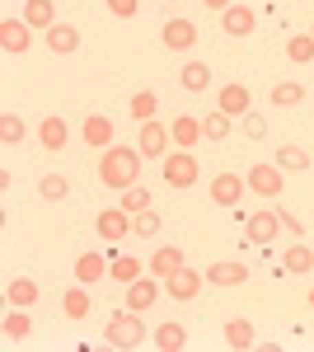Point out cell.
I'll list each match as a JSON object with an SVG mask.
<instances>
[{"label": "cell", "mask_w": 314, "mask_h": 352, "mask_svg": "<svg viewBox=\"0 0 314 352\" xmlns=\"http://www.w3.org/2000/svg\"><path fill=\"white\" fill-rule=\"evenodd\" d=\"M104 338H108V348H141L146 343V324H141V310H117L113 320L104 324Z\"/></svg>", "instance_id": "3957f363"}, {"label": "cell", "mask_w": 314, "mask_h": 352, "mask_svg": "<svg viewBox=\"0 0 314 352\" xmlns=\"http://www.w3.org/2000/svg\"><path fill=\"white\" fill-rule=\"evenodd\" d=\"M122 212H131V217H141V212H150V188H141V184H131V188H122V202H117Z\"/></svg>", "instance_id": "d6a6232c"}, {"label": "cell", "mask_w": 314, "mask_h": 352, "mask_svg": "<svg viewBox=\"0 0 314 352\" xmlns=\"http://www.w3.org/2000/svg\"><path fill=\"white\" fill-rule=\"evenodd\" d=\"M174 268H183V249H179V244H159L155 254H150V263H146V272L159 277V282H164Z\"/></svg>", "instance_id": "ac0fdd59"}, {"label": "cell", "mask_w": 314, "mask_h": 352, "mask_svg": "<svg viewBox=\"0 0 314 352\" xmlns=\"http://www.w3.org/2000/svg\"><path fill=\"white\" fill-rule=\"evenodd\" d=\"M267 99H272V109H295V104L305 99V89H300L295 80H282V85H272V94H267Z\"/></svg>", "instance_id": "1f68e13d"}, {"label": "cell", "mask_w": 314, "mask_h": 352, "mask_svg": "<svg viewBox=\"0 0 314 352\" xmlns=\"http://www.w3.org/2000/svg\"><path fill=\"white\" fill-rule=\"evenodd\" d=\"M43 43L52 47V56H71L80 47V28L76 24H52L47 33H43Z\"/></svg>", "instance_id": "d6986e66"}, {"label": "cell", "mask_w": 314, "mask_h": 352, "mask_svg": "<svg viewBox=\"0 0 314 352\" xmlns=\"http://www.w3.org/2000/svg\"><path fill=\"white\" fill-rule=\"evenodd\" d=\"M230 122H235V118H230V113H207V118H202V136H207V141H225V136H230Z\"/></svg>", "instance_id": "836d02e7"}, {"label": "cell", "mask_w": 314, "mask_h": 352, "mask_svg": "<svg viewBox=\"0 0 314 352\" xmlns=\"http://www.w3.org/2000/svg\"><path fill=\"white\" fill-rule=\"evenodd\" d=\"M202 277H207V287H239V282H249V263H239V258H221V263H211Z\"/></svg>", "instance_id": "5bb4252c"}, {"label": "cell", "mask_w": 314, "mask_h": 352, "mask_svg": "<svg viewBox=\"0 0 314 352\" xmlns=\"http://www.w3.org/2000/svg\"><path fill=\"white\" fill-rule=\"evenodd\" d=\"M5 300H10V305H33V300H38V282H33V277H14V282H10V287H5Z\"/></svg>", "instance_id": "f1b7e54d"}, {"label": "cell", "mask_w": 314, "mask_h": 352, "mask_svg": "<svg viewBox=\"0 0 314 352\" xmlns=\"http://www.w3.org/2000/svg\"><path fill=\"white\" fill-rule=\"evenodd\" d=\"M287 61H295V66L314 61V38H310V33H300V38H287Z\"/></svg>", "instance_id": "d590c367"}, {"label": "cell", "mask_w": 314, "mask_h": 352, "mask_svg": "<svg viewBox=\"0 0 314 352\" xmlns=\"http://www.w3.org/2000/svg\"><path fill=\"white\" fill-rule=\"evenodd\" d=\"M272 164H282L287 174H305V169H310V151H300V146H282Z\"/></svg>", "instance_id": "f546056e"}, {"label": "cell", "mask_w": 314, "mask_h": 352, "mask_svg": "<svg viewBox=\"0 0 314 352\" xmlns=\"http://www.w3.org/2000/svg\"><path fill=\"white\" fill-rule=\"evenodd\" d=\"M169 132H174V146L192 151V146L202 141V118H192V113H179V118L169 122Z\"/></svg>", "instance_id": "ffe728a7"}, {"label": "cell", "mask_w": 314, "mask_h": 352, "mask_svg": "<svg viewBox=\"0 0 314 352\" xmlns=\"http://www.w3.org/2000/svg\"><path fill=\"white\" fill-rule=\"evenodd\" d=\"M254 24H258V14H254L244 0H235L230 10H221V28H225L230 38H249V33H254Z\"/></svg>", "instance_id": "9a60e30c"}, {"label": "cell", "mask_w": 314, "mask_h": 352, "mask_svg": "<svg viewBox=\"0 0 314 352\" xmlns=\"http://www.w3.org/2000/svg\"><path fill=\"white\" fill-rule=\"evenodd\" d=\"M159 43H164L169 52H192V43H197V24H192V19H164Z\"/></svg>", "instance_id": "30bf717a"}, {"label": "cell", "mask_w": 314, "mask_h": 352, "mask_svg": "<svg viewBox=\"0 0 314 352\" xmlns=\"http://www.w3.org/2000/svg\"><path fill=\"white\" fill-rule=\"evenodd\" d=\"M179 85H183L188 94H202V89L211 85V66L207 61H188L183 71H179Z\"/></svg>", "instance_id": "484cf974"}, {"label": "cell", "mask_w": 314, "mask_h": 352, "mask_svg": "<svg viewBox=\"0 0 314 352\" xmlns=\"http://www.w3.org/2000/svg\"><path fill=\"white\" fill-rule=\"evenodd\" d=\"M202 282H207V277H202L197 268H188V263H183V268H174L169 277H164V292H169V300H197Z\"/></svg>", "instance_id": "52a82bcc"}, {"label": "cell", "mask_w": 314, "mask_h": 352, "mask_svg": "<svg viewBox=\"0 0 314 352\" xmlns=\"http://www.w3.org/2000/svg\"><path fill=\"white\" fill-rule=\"evenodd\" d=\"M310 38H314V24H310Z\"/></svg>", "instance_id": "f6af8a7d"}, {"label": "cell", "mask_w": 314, "mask_h": 352, "mask_svg": "<svg viewBox=\"0 0 314 352\" xmlns=\"http://www.w3.org/2000/svg\"><path fill=\"white\" fill-rule=\"evenodd\" d=\"M131 230H136L141 240H155V235H159V217H155V212H141V217L131 221Z\"/></svg>", "instance_id": "f35d334b"}, {"label": "cell", "mask_w": 314, "mask_h": 352, "mask_svg": "<svg viewBox=\"0 0 314 352\" xmlns=\"http://www.w3.org/2000/svg\"><path fill=\"white\" fill-rule=\"evenodd\" d=\"M38 192H43L47 202H61V197L71 192V184H66L61 174H43V184H38Z\"/></svg>", "instance_id": "74e56055"}, {"label": "cell", "mask_w": 314, "mask_h": 352, "mask_svg": "<svg viewBox=\"0 0 314 352\" xmlns=\"http://www.w3.org/2000/svg\"><path fill=\"white\" fill-rule=\"evenodd\" d=\"M282 268L295 272V277H300V272H310V268H314V249H305V244H291L287 254H282Z\"/></svg>", "instance_id": "4dcf8cb0"}, {"label": "cell", "mask_w": 314, "mask_h": 352, "mask_svg": "<svg viewBox=\"0 0 314 352\" xmlns=\"http://www.w3.org/2000/svg\"><path fill=\"white\" fill-rule=\"evenodd\" d=\"M80 136H85L89 151H108V146H113V118H108V113H89V118L80 122Z\"/></svg>", "instance_id": "4fadbf2b"}, {"label": "cell", "mask_w": 314, "mask_h": 352, "mask_svg": "<svg viewBox=\"0 0 314 352\" xmlns=\"http://www.w3.org/2000/svg\"><path fill=\"white\" fill-rule=\"evenodd\" d=\"M277 230H282V217L277 212H249L244 217V240L249 244H272Z\"/></svg>", "instance_id": "9c48e42d"}, {"label": "cell", "mask_w": 314, "mask_h": 352, "mask_svg": "<svg viewBox=\"0 0 314 352\" xmlns=\"http://www.w3.org/2000/svg\"><path fill=\"white\" fill-rule=\"evenodd\" d=\"M225 343H230L235 352H249L254 343H258V333H254L249 320H225Z\"/></svg>", "instance_id": "4316f807"}, {"label": "cell", "mask_w": 314, "mask_h": 352, "mask_svg": "<svg viewBox=\"0 0 314 352\" xmlns=\"http://www.w3.org/2000/svg\"><path fill=\"white\" fill-rule=\"evenodd\" d=\"M24 136H28V127H24L19 113H0V141H5V146H19Z\"/></svg>", "instance_id": "e575fe53"}, {"label": "cell", "mask_w": 314, "mask_h": 352, "mask_svg": "<svg viewBox=\"0 0 314 352\" xmlns=\"http://www.w3.org/2000/svg\"><path fill=\"white\" fill-rule=\"evenodd\" d=\"M38 141H43V151H66V141H71L66 118H61V113H47V118L38 122Z\"/></svg>", "instance_id": "e0dca14e"}, {"label": "cell", "mask_w": 314, "mask_h": 352, "mask_svg": "<svg viewBox=\"0 0 314 352\" xmlns=\"http://www.w3.org/2000/svg\"><path fill=\"white\" fill-rule=\"evenodd\" d=\"M244 188H249V179H239V174L225 169V174L211 179V202H216V207H239V202H244Z\"/></svg>", "instance_id": "8fae6325"}, {"label": "cell", "mask_w": 314, "mask_h": 352, "mask_svg": "<svg viewBox=\"0 0 314 352\" xmlns=\"http://www.w3.org/2000/svg\"><path fill=\"white\" fill-rule=\"evenodd\" d=\"M150 343H155L159 352H183V348H188V329H183V324H169V320H164V324L155 329V338H150Z\"/></svg>", "instance_id": "603a6c76"}, {"label": "cell", "mask_w": 314, "mask_h": 352, "mask_svg": "<svg viewBox=\"0 0 314 352\" xmlns=\"http://www.w3.org/2000/svg\"><path fill=\"white\" fill-rule=\"evenodd\" d=\"M164 5H174V0H164Z\"/></svg>", "instance_id": "bcb514c9"}, {"label": "cell", "mask_w": 314, "mask_h": 352, "mask_svg": "<svg viewBox=\"0 0 314 352\" xmlns=\"http://www.w3.org/2000/svg\"><path fill=\"white\" fill-rule=\"evenodd\" d=\"M239 122H244V136H249V141H262V136H267V118H262V113H244Z\"/></svg>", "instance_id": "ab89813d"}, {"label": "cell", "mask_w": 314, "mask_h": 352, "mask_svg": "<svg viewBox=\"0 0 314 352\" xmlns=\"http://www.w3.org/2000/svg\"><path fill=\"white\" fill-rule=\"evenodd\" d=\"M108 277L127 287V282H136V277H146V263H141V258H131V254H117V258L108 263Z\"/></svg>", "instance_id": "cb8c5ba5"}, {"label": "cell", "mask_w": 314, "mask_h": 352, "mask_svg": "<svg viewBox=\"0 0 314 352\" xmlns=\"http://www.w3.org/2000/svg\"><path fill=\"white\" fill-rule=\"evenodd\" d=\"M108 10H113L117 19H136V10H141V0H108Z\"/></svg>", "instance_id": "60d3db41"}, {"label": "cell", "mask_w": 314, "mask_h": 352, "mask_svg": "<svg viewBox=\"0 0 314 352\" xmlns=\"http://www.w3.org/2000/svg\"><path fill=\"white\" fill-rule=\"evenodd\" d=\"M244 179H249V188L258 197H282V188H287V169L282 164H254Z\"/></svg>", "instance_id": "277c9868"}, {"label": "cell", "mask_w": 314, "mask_h": 352, "mask_svg": "<svg viewBox=\"0 0 314 352\" xmlns=\"http://www.w3.org/2000/svg\"><path fill=\"white\" fill-rule=\"evenodd\" d=\"M159 174H164V188H197L202 164H197V155H192V151L174 146V151L164 155V164H159Z\"/></svg>", "instance_id": "7a4b0ae2"}, {"label": "cell", "mask_w": 314, "mask_h": 352, "mask_svg": "<svg viewBox=\"0 0 314 352\" xmlns=\"http://www.w3.org/2000/svg\"><path fill=\"white\" fill-rule=\"evenodd\" d=\"M141 169H146V155H141V146H108L104 155H99V179H104V188H131V184H141Z\"/></svg>", "instance_id": "6da1fadb"}, {"label": "cell", "mask_w": 314, "mask_h": 352, "mask_svg": "<svg viewBox=\"0 0 314 352\" xmlns=\"http://www.w3.org/2000/svg\"><path fill=\"white\" fill-rule=\"evenodd\" d=\"M282 217V230H291V235H305V226H300V217H291V212H277Z\"/></svg>", "instance_id": "b9f144b4"}, {"label": "cell", "mask_w": 314, "mask_h": 352, "mask_svg": "<svg viewBox=\"0 0 314 352\" xmlns=\"http://www.w3.org/2000/svg\"><path fill=\"white\" fill-rule=\"evenodd\" d=\"M169 141H174V132H169L164 122H155V118H150V122H141L136 146H141V155H146V160H164V155H169Z\"/></svg>", "instance_id": "5b68a950"}, {"label": "cell", "mask_w": 314, "mask_h": 352, "mask_svg": "<svg viewBox=\"0 0 314 352\" xmlns=\"http://www.w3.org/2000/svg\"><path fill=\"white\" fill-rule=\"evenodd\" d=\"M216 109L230 113V118H244V113H254V94H249L244 85H221V94H216Z\"/></svg>", "instance_id": "2e32d148"}, {"label": "cell", "mask_w": 314, "mask_h": 352, "mask_svg": "<svg viewBox=\"0 0 314 352\" xmlns=\"http://www.w3.org/2000/svg\"><path fill=\"white\" fill-rule=\"evenodd\" d=\"M24 19L33 28H43V33H47V28L56 24V5H52V0H24Z\"/></svg>", "instance_id": "83f0119b"}, {"label": "cell", "mask_w": 314, "mask_h": 352, "mask_svg": "<svg viewBox=\"0 0 314 352\" xmlns=\"http://www.w3.org/2000/svg\"><path fill=\"white\" fill-rule=\"evenodd\" d=\"M89 305H94V300H89V287H85V282H76V287L61 296V310H66V320H85V315H89Z\"/></svg>", "instance_id": "d4e9b609"}, {"label": "cell", "mask_w": 314, "mask_h": 352, "mask_svg": "<svg viewBox=\"0 0 314 352\" xmlns=\"http://www.w3.org/2000/svg\"><path fill=\"white\" fill-rule=\"evenodd\" d=\"M159 296H164V282L150 277V272H146V277H136V282H127V310H141V315H146Z\"/></svg>", "instance_id": "ba28073f"}, {"label": "cell", "mask_w": 314, "mask_h": 352, "mask_svg": "<svg viewBox=\"0 0 314 352\" xmlns=\"http://www.w3.org/2000/svg\"><path fill=\"white\" fill-rule=\"evenodd\" d=\"M202 5H207V10H230L235 0H202Z\"/></svg>", "instance_id": "7bdbcfd3"}, {"label": "cell", "mask_w": 314, "mask_h": 352, "mask_svg": "<svg viewBox=\"0 0 314 352\" xmlns=\"http://www.w3.org/2000/svg\"><path fill=\"white\" fill-rule=\"evenodd\" d=\"M155 113H159V99L150 94V89H141V94H131V118H136V122H150Z\"/></svg>", "instance_id": "8d00e7d4"}, {"label": "cell", "mask_w": 314, "mask_h": 352, "mask_svg": "<svg viewBox=\"0 0 314 352\" xmlns=\"http://www.w3.org/2000/svg\"><path fill=\"white\" fill-rule=\"evenodd\" d=\"M33 43V24L28 19H0V47L10 56H24Z\"/></svg>", "instance_id": "7c38bea8"}, {"label": "cell", "mask_w": 314, "mask_h": 352, "mask_svg": "<svg viewBox=\"0 0 314 352\" xmlns=\"http://www.w3.org/2000/svg\"><path fill=\"white\" fill-rule=\"evenodd\" d=\"M131 212H122V207H104L99 217H94V230H99V240H108V244H122L127 240V230H131Z\"/></svg>", "instance_id": "8992f818"}, {"label": "cell", "mask_w": 314, "mask_h": 352, "mask_svg": "<svg viewBox=\"0 0 314 352\" xmlns=\"http://www.w3.org/2000/svg\"><path fill=\"white\" fill-rule=\"evenodd\" d=\"M310 305H314V287H310Z\"/></svg>", "instance_id": "ee69618b"}, {"label": "cell", "mask_w": 314, "mask_h": 352, "mask_svg": "<svg viewBox=\"0 0 314 352\" xmlns=\"http://www.w3.org/2000/svg\"><path fill=\"white\" fill-rule=\"evenodd\" d=\"M0 333H5V343H24V338H33V320H28V310H24V305H14V310L5 315Z\"/></svg>", "instance_id": "44dd1931"}, {"label": "cell", "mask_w": 314, "mask_h": 352, "mask_svg": "<svg viewBox=\"0 0 314 352\" xmlns=\"http://www.w3.org/2000/svg\"><path fill=\"white\" fill-rule=\"evenodd\" d=\"M99 277H108V258H99L94 249H89V254H80V258H76V282L94 287Z\"/></svg>", "instance_id": "7402d4cb"}]
</instances>
